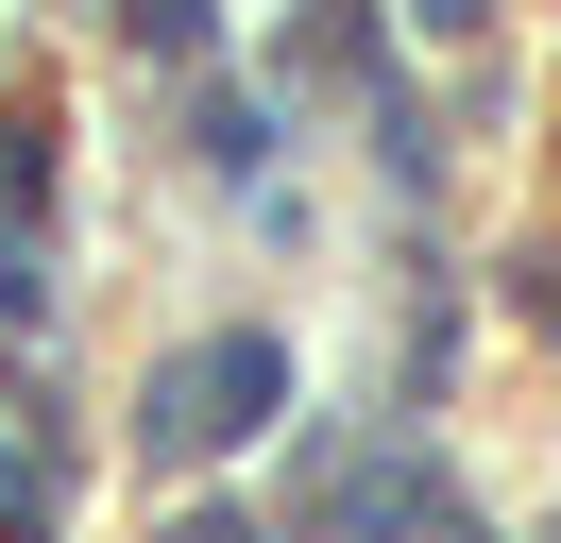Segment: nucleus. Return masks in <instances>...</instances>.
Here are the masks:
<instances>
[{
  "label": "nucleus",
  "mask_w": 561,
  "mask_h": 543,
  "mask_svg": "<svg viewBox=\"0 0 561 543\" xmlns=\"http://www.w3.org/2000/svg\"><path fill=\"white\" fill-rule=\"evenodd\" d=\"M273 391H289V357H273V339H205V357H171V391H153V441H171V459L255 441V425H273Z\"/></svg>",
  "instance_id": "obj_1"
},
{
  "label": "nucleus",
  "mask_w": 561,
  "mask_h": 543,
  "mask_svg": "<svg viewBox=\"0 0 561 543\" xmlns=\"http://www.w3.org/2000/svg\"><path fill=\"white\" fill-rule=\"evenodd\" d=\"M0 543H51V475L35 459H0Z\"/></svg>",
  "instance_id": "obj_2"
}]
</instances>
